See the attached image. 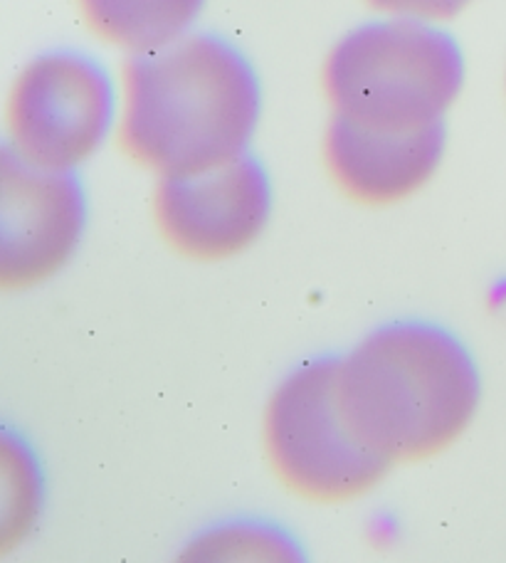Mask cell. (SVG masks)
I'll return each mask as SVG.
<instances>
[{
	"mask_svg": "<svg viewBox=\"0 0 506 563\" xmlns=\"http://www.w3.org/2000/svg\"><path fill=\"white\" fill-rule=\"evenodd\" d=\"M262 104L257 67L242 47L194 30L154 53L129 57L119 141L158 178L190 174L252 151Z\"/></svg>",
	"mask_w": 506,
	"mask_h": 563,
	"instance_id": "obj_1",
	"label": "cell"
},
{
	"mask_svg": "<svg viewBox=\"0 0 506 563\" xmlns=\"http://www.w3.org/2000/svg\"><path fill=\"white\" fill-rule=\"evenodd\" d=\"M339 394L361 435L398 465L454 445L480 413L484 380L458 331L400 317L339 354Z\"/></svg>",
	"mask_w": 506,
	"mask_h": 563,
	"instance_id": "obj_2",
	"label": "cell"
},
{
	"mask_svg": "<svg viewBox=\"0 0 506 563\" xmlns=\"http://www.w3.org/2000/svg\"><path fill=\"white\" fill-rule=\"evenodd\" d=\"M468 82V57L442 23L398 15L351 27L327 57L323 89L333 112L413 129L448 122Z\"/></svg>",
	"mask_w": 506,
	"mask_h": 563,
	"instance_id": "obj_3",
	"label": "cell"
},
{
	"mask_svg": "<svg viewBox=\"0 0 506 563\" xmlns=\"http://www.w3.org/2000/svg\"><path fill=\"white\" fill-rule=\"evenodd\" d=\"M265 445L279 479L314 501L359 499L396 465L343 408L339 354L311 356L282 376L265 410Z\"/></svg>",
	"mask_w": 506,
	"mask_h": 563,
	"instance_id": "obj_4",
	"label": "cell"
},
{
	"mask_svg": "<svg viewBox=\"0 0 506 563\" xmlns=\"http://www.w3.org/2000/svg\"><path fill=\"white\" fill-rule=\"evenodd\" d=\"M119 117L121 97L109 67L87 49L55 47L15 77L6 146L35 166L79 170L105 148Z\"/></svg>",
	"mask_w": 506,
	"mask_h": 563,
	"instance_id": "obj_5",
	"label": "cell"
},
{
	"mask_svg": "<svg viewBox=\"0 0 506 563\" xmlns=\"http://www.w3.org/2000/svg\"><path fill=\"white\" fill-rule=\"evenodd\" d=\"M89 196L79 170H53L0 151V287L53 279L82 247Z\"/></svg>",
	"mask_w": 506,
	"mask_h": 563,
	"instance_id": "obj_6",
	"label": "cell"
},
{
	"mask_svg": "<svg viewBox=\"0 0 506 563\" xmlns=\"http://www.w3.org/2000/svg\"><path fill=\"white\" fill-rule=\"evenodd\" d=\"M275 213V184L252 151L222 164L161 176L156 223L180 255L218 263L245 253Z\"/></svg>",
	"mask_w": 506,
	"mask_h": 563,
	"instance_id": "obj_7",
	"label": "cell"
},
{
	"mask_svg": "<svg viewBox=\"0 0 506 563\" xmlns=\"http://www.w3.org/2000/svg\"><path fill=\"white\" fill-rule=\"evenodd\" d=\"M323 151L343 194L369 206L400 203L440 170L448 154V122L396 129L333 112Z\"/></svg>",
	"mask_w": 506,
	"mask_h": 563,
	"instance_id": "obj_8",
	"label": "cell"
},
{
	"mask_svg": "<svg viewBox=\"0 0 506 563\" xmlns=\"http://www.w3.org/2000/svg\"><path fill=\"white\" fill-rule=\"evenodd\" d=\"M208 0H79V10L105 43L144 55L190 35Z\"/></svg>",
	"mask_w": 506,
	"mask_h": 563,
	"instance_id": "obj_9",
	"label": "cell"
},
{
	"mask_svg": "<svg viewBox=\"0 0 506 563\" xmlns=\"http://www.w3.org/2000/svg\"><path fill=\"white\" fill-rule=\"evenodd\" d=\"M184 556L194 561H299L304 547L279 521L232 517L202 529L190 539Z\"/></svg>",
	"mask_w": 506,
	"mask_h": 563,
	"instance_id": "obj_10",
	"label": "cell"
},
{
	"mask_svg": "<svg viewBox=\"0 0 506 563\" xmlns=\"http://www.w3.org/2000/svg\"><path fill=\"white\" fill-rule=\"evenodd\" d=\"M45 475L23 435H3V544L23 541L43 515Z\"/></svg>",
	"mask_w": 506,
	"mask_h": 563,
	"instance_id": "obj_11",
	"label": "cell"
},
{
	"mask_svg": "<svg viewBox=\"0 0 506 563\" xmlns=\"http://www.w3.org/2000/svg\"><path fill=\"white\" fill-rule=\"evenodd\" d=\"M383 15H398L428 23H448L462 15L474 0H369Z\"/></svg>",
	"mask_w": 506,
	"mask_h": 563,
	"instance_id": "obj_12",
	"label": "cell"
}]
</instances>
